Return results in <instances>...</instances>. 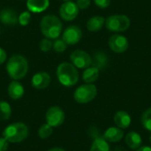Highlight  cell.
Masks as SVG:
<instances>
[{
    "mask_svg": "<svg viewBox=\"0 0 151 151\" xmlns=\"http://www.w3.org/2000/svg\"><path fill=\"white\" fill-rule=\"evenodd\" d=\"M99 77V68L96 66H89L85 69L82 73V80L86 83L93 84Z\"/></svg>",
    "mask_w": 151,
    "mask_h": 151,
    "instance_id": "ffe728a7",
    "label": "cell"
},
{
    "mask_svg": "<svg viewBox=\"0 0 151 151\" xmlns=\"http://www.w3.org/2000/svg\"><path fill=\"white\" fill-rule=\"evenodd\" d=\"M82 37V31L80 27L76 25H71L67 27L63 34L62 39L67 45H75L77 44Z\"/></svg>",
    "mask_w": 151,
    "mask_h": 151,
    "instance_id": "30bf717a",
    "label": "cell"
},
{
    "mask_svg": "<svg viewBox=\"0 0 151 151\" xmlns=\"http://www.w3.org/2000/svg\"><path fill=\"white\" fill-rule=\"evenodd\" d=\"M48 151H65L64 149H61V148H52L50 150H49Z\"/></svg>",
    "mask_w": 151,
    "mask_h": 151,
    "instance_id": "d6a6232c",
    "label": "cell"
},
{
    "mask_svg": "<svg viewBox=\"0 0 151 151\" xmlns=\"http://www.w3.org/2000/svg\"><path fill=\"white\" fill-rule=\"evenodd\" d=\"M40 30L46 38L57 39L62 34L63 24L58 16L54 14H48L43 16L41 19Z\"/></svg>",
    "mask_w": 151,
    "mask_h": 151,
    "instance_id": "7a4b0ae2",
    "label": "cell"
},
{
    "mask_svg": "<svg viewBox=\"0 0 151 151\" xmlns=\"http://www.w3.org/2000/svg\"><path fill=\"white\" fill-rule=\"evenodd\" d=\"M40 50L42 51V52H49L50 50H52V47H53V42L51 41V39H49V38H43L41 40L40 42Z\"/></svg>",
    "mask_w": 151,
    "mask_h": 151,
    "instance_id": "4316f807",
    "label": "cell"
},
{
    "mask_svg": "<svg viewBox=\"0 0 151 151\" xmlns=\"http://www.w3.org/2000/svg\"><path fill=\"white\" fill-rule=\"evenodd\" d=\"M5 68L10 78L13 81H19L27 75L29 66L27 59L24 56L15 54L9 58Z\"/></svg>",
    "mask_w": 151,
    "mask_h": 151,
    "instance_id": "6da1fadb",
    "label": "cell"
},
{
    "mask_svg": "<svg viewBox=\"0 0 151 151\" xmlns=\"http://www.w3.org/2000/svg\"><path fill=\"white\" fill-rule=\"evenodd\" d=\"M114 122L118 127L126 129L131 125L132 119L128 112L125 111H119L114 115Z\"/></svg>",
    "mask_w": 151,
    "mask_h": 151,
    "instance_id": "2e32d148",
    "label": "cell"
},
{
    "mask_svg": "<svg viewBox=\"0 0 151 151\" xmlns=\"http://www.w3.org/2000/svg\"><path fill=\"white\" fill-rule=\"evenodd\" d=\"M108 44L110 49L115 53H124L129 46L128 40L122 35H113L109 38Z\"/></svg>",
    "mask_w": 151,
    "mask_h": 151,
    "instance_id": "8fae6325",
    "label": "cell"
},
{
    "mask_svg": "<svg viewBox=\"0 0 151 151\" xmlns=\"http://www.w3.org/2000/svg\"><path fill=\"white\" fill-rule=\"evenodd\" d=\"M24 92V87L18 81H12L7 88L8 96L13 100L20 99L23 96Z\"/></svg>",
    "mask_w": 151,
    "mask_h": 151,
    "instance_id": "e0dca14e",
    "label": "cell"
},
{
    "mask_svg": "<svg viewBox=\"0 0 151 151\" xmlns=\"http://www.w3.org/2000/svg\"><path fill=\"white\" fill-rule=\"evenodd\" d=\"M125 141H126L127 145L132 150H138L142 146V136L134 131L129 132L127 134Z\"/></svg>",
    "mask_w": 151,
    "mask_h": 151,
    "instance_id": "ac0fdd59",
    "label": "cell"
},
{
    "mask_svg": "<svg viewBox=\"0 0 151 151\" xmlns=\"http://www.w3.org/2000/svg\"><path fill=\"white\" fill-rule=\"evenodd\" d=\"M27 7L30 12L41 13L50 6V0H27Z\"/></svg>",
    "mask_w": 151,
    "mask_h": 151,
    "instance_id": "5bb4252c",
    "label": "cell"
},
{
    "mask_svg": "<svg viewBox=\"0 0 151 151\" xmlns=\"http://www.w3.org/2000/svg\"><path fill=\"white\" fill-rule=\"evenodd\" d=\"M150 143H151V134H150Z\"/></svg>",
    "mask_w": 151,
    "mask_h": 151,
    "instance_id": "e575fe53",
    "label": "cell"
},
{
    "mask_svg": "<svg viewBox=\"0 0 151 151\" xmlns=\"http://www.w3.org/2000/svg\"><path fill=\"white\" fill-rule=\"evenodd\" d=\"M57 77L63 86L70 88L77 84L79 72L72 63L63 62L57 68Z\"/></svg>",
    "mask_w": 151,
    "mask_h": 151,
    "instance_id": "3957f363",
    "label": "cell"
},
{
    "mask_svg": "<svg viewBox=\"0 0 151 151\" xmlns=\"http://www.w3.org/2000/svg\"><path fill=\"white\" fill-rule=\"evenodd\" d=\"M105 24V19L102 16H93L87 22V28L90 32H97L101 30Z\"/></svg>",
    "mask_w": 151,
    "mask_h": 151,
    "instance_id": "d6986e66",
    "label": "cell"
},
{
    "mask_svg": "<svg viewBox=\"0 0 151 151\" xmlns=\"http://www.w3.org/2000/svg\"><path fill=\"white\" fill-rule=\"evenodd\" d=\"M51 78L47 72H38L32 77L31 85L35 89H44L50 86Z\"/></svg>",
    "mask_w": 151,
    "mask_h": 151,
    "instance_id": "7c38bea8",
    "label": "cell"
},
{
    "mask_svg": "<svg viewBox=\"0 0 151 151\" xmlns=\"http://www.w3.org/2000/svg\"><path fill=\"white\" fill-rule=\"evenodd\" d=\"M12 115L11 105L5 101H0V120H7Z\"/></svg>",
    "mask_w": 151,
    "mask_h": 151,
    "instance_id": "7402d4cb",
    "label": "cell"
},
{
    "mask_svg": "<svg viewBox=\"0 0 151 151\" xmlns=\"http://www.w3.org/2000/svg\"><path fill=\"white\" fill-rule=\"evenodd\" d=\"M65 112L59 106L50 107L45 115L47 124L52 127L61 126L65 121Z\"/></svg>",
    "mask_w": 151,
    "mask_h": 151,
    "instance_id": "ba28073f",
    "label": "cell"
},
{
    "mask_svg": "<svg viewBox=\"0 0 151 151\" xmlns=\"http://www.w3.org/2000/svg\"><path fill=\"white\" fill-rule=\"evenodd\" d=\"M67 48V44L64 42L63 39H55V41L53 42V47L52 50L57 52V53H62L64 52Z\"/></svg>",
    "mask_w": 151,
    "mask_h": 151,
    "instance_id": "484cf974",
    "label": "cell"
},
{
    "mask_svg": "<svg viewBox=\"0 0 151 151\" xmlns=\"http://www.w3.org/2000/svg\"><path fill=\"white\" fill-rule=\"evenodd\" d=\"M124 137V131L119 127H111L106 129L103 138L108 142H118Z\"/></svg>",
    "mask_w": 151,
    "mask_h": 151,
    "instance_id": "9a60e30c",
    "label": "cell"
},
{
    "mask_svg": "<svg viewBox=\"0 0 151 151\" xmlns=\"http://www.w3.org/2000/svg\"><path fill=\"white\" fill-rule=\"evenodd\" d=\"M95 4L102 9L107 8L111 4V0H94Z\"/></svg>",
    "mask_w": 151,
    "mask_h": 151,
    "instance_id": "f1b7e54d",
    "label": "cell"
},
{
    "mask_svg": "<svg viewBox=\"0 0 151 151\" xmlns=\"http://www.w3.org/2000/svg\"><path fill=\"white\" fill-rule=\"evenodd\" d=\"M97 95V88L94 84L86 83L81 85L73 93L74 100L79 104H88L95 99Z\"/></svg>",
    "mask_w": 151,
    "mask_h": 151,
    "instance_id": "8992f818",
    "label": "cell"
},
{
    "mask_svg": "<svg viewBox=\"0 0 151 151\" xmlns=\"http://www.w3.org/2000/svg\"><path fill=\"white\" fill-rule=\"evenodd\" d=\"M131 21L127 15L115 14L109 16L105 19V27L111 32H125L130 27Z\"/></svg>",
    "mask_w": 151,
    "mask_h": 151,
    "instance_id": "5b68a950",
    "label": "cell"
},
{
    "mask_svg": "<svg viewBox=\"0 0 151 151\" xmlns=\"http://www.w3.org/2000/svg\"><path fill=\"white\" fill-rule=\"evenodd\" d=\"M80 9L76 3L73 1L64 2L59 8L60 18L65 21H72L79 15Z\"/></svg>",
    "mask_w": 151,
    "mask_h": 151,
    "instance_id": "9c48e42d",
    "label": "cell"
},
{
    "mask_svg": "<svg viewBox=\"0 0 151 151\" xmlns=\"http://www.w3.org/2000/svg\"><path fill=\"white\" fill-rule=\"evenodd\" d=\"M19 15L16 11L11 8H4L0 11V21L6 26H12L18 23Z\"/></svg>",
    "mask_w": 151,
    "mask_h": 151,
    "instance_id": "4fadbf2b",
    "label": "cell"
},
{
    "mask_svg": "<svg viewBox=\"0 0 151 151\" xmlns=\"http://www.w3.org/2000/svg\"><path fill=\"white\" fill-rule=\"evenodd\" d=\"M70 60L76 68L80 69H86L92 65L91 56L82 50H73L70 55Z\"/></svg>",
    "mask_w": 151,
    "mask_h": 151,
    "instance_id": "52a82bcc",
    "label": "cell"
},
{
    "mask_svg": "<svg viewBox=\"0 0 151 151\" xmlns=\"http://www.w3.org/2000/svg\"><path fill=\"white\" fill-rule=\"evenodd\" d=\"M76 4H77L79 9L85 10L89 7V5L91 4V0H77Z\"/></svg>",
    "mask_w": 151,
    "mask_h": 151,
    "instance_id": "83f0119b",
    "label": "cell"
},
{
    "mask_svg": "<svg viewBox=\"0 0 151 151\" xmlns=\"http://www.w3.org/2000/svg\"><path fill=\"white\" fill-rule=\"evenodd\" d=\"M30 20H31V12L29 11H24L19 14L18 23L20 26H23V27L27 26L30 23Z\"/></svg>",
    "mask_w": 151,
    "mask_h": 151,
    "instance_id": "d4e9b609",
    "label": "cell"
},
{
    "mask_svg": "<svg viewBox=\"0 0 151 151\" xmlns=\"http://www.w3.org/2000/svg\"><path fill=\"white\" fill-rule=\"evenodd\" d=\"M142 127L151 132V108L147 109L142 115V119H141Z\"/></svg>",
    "mask_w": 151,
    "mask_h": 151,
    "instance_id": "603a6c76",
    "label": "cell"
},
{
    "mask_svg": "<svg viewBox=\"0 0 151 151\" xmlns=\"http://www.w3.org/2000/svg\"><path fill=\"white\" fill-rule=\"evenodd\" d=\"M89 151H110L109 142L103 137L96 138L94 140Z\"/></svg>",
    "mask_w": 151,
    "mask_h": 151,
    "instance_id": "44dd1931",
    "label": "cell"
},
{
    "mask_svg": "<svg viewBox=\"0 0 151 151\" xmlns=\"http://www.w3.org/2000/svg\"><path fill=\"white\" fill-rule=\"evenodd\" d=\"M52 133H53V127L48 125L47 123L42 125L38 130V135L41 139L49 138L52 134Z\"/></svg>",
    "mask_w": 151,
    "mask_h": 151,
    "instance_id": "cb8c5ba5",
    "label": "cell"
},
{
    "mask_svg": "<svg viewBox=\"0 0 151 151\" xmlns=\"http://www.w3.org/2000/svg\"><path fill=\"white\" fill-rule=\"evenodd\" d=\"M64 2H67V1H72V0H63Z\"/></svg>",
    "mask_w": 151,
    "mask_h": 151,
    "instance_id": "836d02e7",
    "label": "cell"
},
{
    "mask_svg": "<svg viewBox=\"0 0 151 151\" xmlns=\"http://www.w3.org/2000/svg\"><path fill=\"white\" fill-rule=\"evenodd\" d=\"M8 147H9V142L4 137H1L0 138V151H6L8 150Z\"/></svg>",
    "mask_w": 151,
    "mask_h": 151,
    "instance_id": "f546056e",
    "label": "cell"
},
{
    "mask_svg": "<svg viewBox=\"0 0 151 151\" xmlns=\"http://www.w3.org/2000/svg\"><path fill=\"white\" fill-rule=\"evenodd\" d=\"M7 59V54L5 52V50L0 47V65L4 64Z\"/></svg>",
    "mask_w": 151,
    "mask_h": 151,
    "instance_id": "4dcf8cb0",
    "label": "cell"
},
{
    "mask_svg": "<svg viewBox=\"0 0 151 151\" xmlns=\"http://www.w3.org/2000/svg\"><path fill=\"white\" fill-rule=\"evenodd\" d=\"M28 127L21 122H15L7 126L4 132L3 137L12 143H19L26 140L28 136Z\"/></svg>",
    "mask_w": 151,
    "mask_h": 151,
    "instance_id": "277c9868",
    "label": "cell"
},
{
    "mask_svg": "<svg viewBox=\"0 0 151 151\" xmlns=\"http://www.w3.org/2000/svg\"><path fill=\"white\" fill-rule=\"evenodd\" d=\"M137 151H151V148L150 147H149V146H141Z\"/></svg>",
    "mask_w": 151,
    "mask_h": 151,
    "instance_id": "1f68e13d",
    "label": "cell"
}]
</instances>
